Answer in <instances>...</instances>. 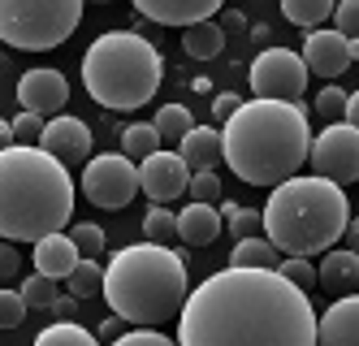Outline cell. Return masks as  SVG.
Returning a JSON list of instances; mask_svg holds the SVG:
<instances>
[{
    "label": "cell",
    "mask_w": 359,
    "mask_h": 346,
    "mask_svg": "<svg viewBox=\"0 0 359 346\" xmlns=\"http://www.w3.org/2000/svg\"><path fill=\"white\" fill-rule=\"evenodd\" d=\"M277 247L269 243L264 234L251 238H234V251H229V264H247V269H277Z\"/></svg>",
    "instance_id": "22"
},
{
    "label": "cell",
    "mask_w": 359,
    "mask_h": 346,
    "mask_svg": "<svg viewBox=\"0 0 359 346\" xmlns=\"http://www.w3.org/2000/svg\"><path fill=\"white\" fill-rule=\"evenodd\" d=\"M65 286H69L74 299H95L100 286H104V264L91 260V255H79V264L65 273Z\"/></svg>",
    "instance_id": "23"
},
{
    "label": "cell",
    "mask_w": 359,
    "mask_h": 346,
    "mask_svg": "<svg viewBox=\"0 0 359 346\" xmlns=\"http://www.w3.org/2000/svg\"><path fill=\"white\" fill-rule=\"evenodd\" d=\"M277 273L286 277L290 286H299V290H312L316 286V269H312V260H307V255H281L277 260Z\"/></svg>",
    "instance_id": "31"
},
{
    "label": "cell",
    "mask_w": 359,
    "mask_h": 346,
    "mask_svg": "<svg viewBox=\"0 0 359 346\" xmlns=\"http://www.w3.org/2000/svg\"><path fill=\"white\" fill-rule=\"evenodd\" d=\"M316 109H320L325 117H338V121H342L346 91H342V87H333V83H325V87H320V95H316Z\"/></svg>",
    "instance_id": "37"
},
{
    "label": "cell",
    "mask_w": 359,
    "mask_h": 346,
    "mask_svg": "<svg viewBox=\"0 0 359 346\" xmlns=\"http://www.w3.org/2000/svg\"><path fill=\"white\" fill-rule=\"evenodd\" d=\"M18 273H22V255H18V247L5 238V243H0V281H13Z\"/></svg>",
    "instance_id": "38"
},
{
    "label": "cell",
    "mask_w": 359,
    "mask_h": 346,
    "mask_svg": "<svg viewBox=\"0 0 359 346\" xmlns=\"http://www.w3.org/2000/svg\"><path fill=\"white\" fill-rule=\"evenodd\" d=\"M187 182H191V169L177 152L156 147L151 156L139 161V191L151 204H173L177 195H187Z\"/></svg>",
    "instance_id": "12"
},
{
    "label": "cell",
    "mask_w": 359,
    "mask_h": 346,
    "mask_svg": "<svg viewBox=\"0 0 359 346\" xmlns=\"http://www.w3.org/2000/svg\"><path fill=\"white\" fill-rule=\"evenodd\" d=\"M121 333H126V321H121V316H109V321L95 329V342H117Z\"/></svg>",
    "instance_id": "41"
},
{
    "label": "cell",
    "mask_w": 359,
    "mask_h": 346,
    "mask_svg": "<svg viewBox=\"0 0 359 346\" xmlns=\"http://www.w3.org/2000/svg\"><path fill=\"white\" fill-rule=\"evenodd\" d=\"M316 281H320L325 290H333V295H351V290L359 286V255H355V251H338V247L320 251Z\"/></svg>",
    "instance_id": "20"
},
{
    "label": "cell",
    "mask_w": 359,
    "mask_h": 346,
    "mask_svg": "<svg viewBox=\"0 0 359 346\" xmlns=\"http://www.w3.org/2000/svg\"><path fill=\"white\" fill-rule=\"evenodd\" d=\"M83 195L104 212H121L139 195V165L126 152L87 156L83 161Z\"/></svg>",
    "instance_id": "8"
},
{
    "label": "cell",
    "mask_w": 359,
    "mask_h": 346,
    "mask_svg": "<svg viewBox=\"0 0 359 346\" xmlns=\"http://www.w3.org/2000/svg\"><path fill=\"white\" fill-rule=\"evenodd\" d=\"M177 156L187 161V169H217L221 165V130L217 126H191L177 139Z\"/></svg>",
    "instance_id": "19"
},
{
    "label": "cell",
    "mask_w": 359,
    "mask_h": 346,
    "mask_svg": "<svg viewBox=\"0 0 359 346\" xmlns=\"http://www.w3.org/2000/svg\"><path fill=\"white\" fill-rule=\"evenodd\" d=\"M87 0H0V44L18 52H53L83 22Z\"/></svg>",
    "instance_id": "7"
},
{
    "label": "cell",
    "mask_w": 359,
    "mask_h": 346,
    "mask_svg": "<svg viewBox=\"0 0 359 346\" xmlns=\"http://www.w3.org/2000/svg\"><path fill=\"white\" fill-rule=\"evenodd\" d=\"M251 91L255 100H299L307 91V65L290 48H264L251 61Z\"/></svg>",
    "instance_id": "10"
},
{
    "label": "cell",
    "mask_w": 359,
    "mask_h": 346,
    "mask_svg": "<svg viewBox=\"0 0 359 346\" xmlns=\"http://www.w3.org/2000/svg\"><path fill=\"white\" fill-rule=\"evenodd\" d=\"M143 238H151V243H173V238H177V212H169L165 204L147 208V217H143Z\"/></svg>",
    "instance_id": "28"
},
{
    "label": "cell",
    "mask_w": 359,
    "mask_h": 346,
    "mask_svg": "<svg viewBox=\"0 0 359 346\" xmlns=\"http://www.w3.org/2000/svg\"><path fill=\"white\" fill-rule=\"evenodd\" d=\"M217 26H221V31H225V26H243V18H238V13H225V18H221Z\"/></svg>",
    "instance_id": "43"
},
{
    "label": "cell",
    "mask_w": 359,
    "mask_h": 346,
    "mask_svg": "<svg viewBox=\"0 0 359 346\" xmlns=\"http://www.w3.org/2000/svg\"><path fill=\"white\" fill-rule=\"evenodd\" d=\"M333 5L338 0H281V13H286V22L303 26V31H312V26H325Z\"/></svg>",
    "instance_id": "24"
},
{
    "label": "cell",
    "mask_w": 359,
    "mask_h": 346,
    "mask_svg": "<svg viewBox=\"0 0 359 346\" xmlns=\"http://www.w3.org/2000/svg\"><path fill=\"white\" fill-rule=\"evenodd\" d=\"M182 346H312L316 312L307 290L290 286L277 269H229L203 277L177 307Z\"/></svg>",
    "instance_id": "1"
},
{
    "label": "cell",
    "mask_w": 359,
    "mask_h": 346,
    "mask_svg": "<svg viewBox=\"0 0 359 346\" xmlns=\"http://www.w3.org/2000/svg\"><path fill=\"white\" fill-rule=\"evenodd\" d=\"M22 299H27V307H39V312H48V303L57 299V281L53 277H43V273H35V277H22V290H18Z\"/></svg>",
    "instance_id": "32"
},
{
    "label": "cell",
    "mask_w": 359,
    "mask_h": 346,
    "mask_svg": "<svg viewBox=\"0 0 359 346\" xmlns=\"http://www.w3.org/2000/svg\"><path fill=\"white\" fill-rule=\"evenodd\" d=\"M312 126L299 100H243L221 126V161L247 186H277L307 165Z\"/></svg>",
    "instance_id": "2"
},
{
    "label": "cell",
    "mask_w": 359,
    "mask_h": 346,
    "mask_svg": "<svg viewBox=\"0 0 359 346\" xmlns=\"http://www.w3.org/2000/svg\"><path fill=\"white\" fill-rule=\"evenodd\" d=\"M74 217V178L39 143L0 147V238L35 243Z\"/></svg>",
    "instance_id": "3"
},
{
    "label": "cell",
    "mask_w": 359,
    "mask_h": 346,
    "mask_svg": "<svg viewBox=\"0 0 359 346\" xmlns=\"http://www.w3.org/2000/svg\"><path fill=\"white\" fill-rule=\"evenodd\" d=\"M151 126H156L161 143H177V139H182L187 130L195 126V117H191V109H187V104H165V109L156 113V121H151Z\"/></svg>",
    "instance_id": "26"
},
{
    "label": "cell",
    "mask_w": 359,
    "mask_h": 346,
    "mask_svg": "<svg viewBox=\"0 0 359 346\" xmlns=\"http://www.w3.org/2000/svg\"><path fill=\"white\" fill-rule=\"evenodd\" d=\"M187 260L169 243H130L109 255L104 286L100 295L109 299V312L121 316L126 325H165L177 316L187 299Z\"/></svg>",
    "instance_id": "5"
},
{
    "label": "cell",
    "mask_w": 359,
    "mask_h": 346,
    "mask_svg": "<svg viewBox=\"0 0 359 346\" xmlns=\"http://www.w3.org/2000/svg\"><path fill=\"white\" fill-rule=\"evenodd\" d=\"M221 48H225V31H221L212 18L182 26V52H187V57H195V61H212Z\"/></svg>",
    "instance_id": "21"
},
{
    "label": "cell",
    "mask_w": 359,
    "mask_h": 346,
    "mask_svg": "<svg viewBox=\"0 0 359 346\" xmlns=\"http://www.w3.org/2000/svg\"><path fill=\"white\" fill-rule=\"evenodd\" d=\"M65 234L74 238V247H79V255H91V260H100V255H104V247H109L104 229H100L95 221H79V225H65Z\"/></svg>",
    "instance_id": "29"
},
{
    "label": "cell",
    "mask_w": 359,
    "mask_h": 346,
    "mask_svg": "<svg viewBox=\"0 0 359 346\" xmlns=\"http://www.w3.org/2000/svg\"><path fill=\"white\" fill-rule=\"evenodd\" d=\"M48 312H53L57 321H69V316L79 312V299H74V295H57L53 303H48Z\"/></svg>",
    "instance_id": "40"
},
{
    "label": "cell",
    "mask_w": 359,
    "mask_h": 346,
    "mask_svg": "<svg viewBox=\"0 0 359 346\" xmlns=\"http://www.w3.org/2000/svg\"><path fill=\"white\" fill-rule=\"evenodd\" d=\"M57 342H69V346H91V342H95V333H91V329H83V325H74V316H69V321H57V325L39 329V338H35V346H57Z\"/></svg>",
    "instance_id": "27"
},
{
    "label": "cell",
    "mask_w": 359,
    "mask_h": 346,
    "mask_svg": "<svg viewBox=\"0 0 359 346\" xmlns=\"http://www.w3.org/2000/svg\"><path fill=\"white\" fill-rule=\"evenodd\" d=\"M177 238H182L187 247H208L221 238V212L212 204H199L191 199V208L177 212Z\"/></svg>",
    "instance_id": "18"
},
{
    "label": "cell",
    "mask_w": 359,
    "mask_h": 346,
    "mask_svg": "<svg viewBox=\"0 0 359 346\" xmlns=\"http://www.w3.org/2000/svg\"><path fill=\"white\" fill-rule=\"evenodd\" d=\"M217 204H221V217L229 221V238L260 234V212H255V208H238V204H229V199H217Z\"/></svg>",
    "instance_id": "30"
},
{
    "label": "cell",
    "mask_w": 359,
    "mask_h": 346,
    "mask_svg": "<svg viewBox=\"0 0 359 346\" xmlns=\"http://www.w3.org/2000/svg\"><path fill=\"white\" fill-rule=\"evenodd\" d=\"M9 143H13V130H9L5 117H0V147H9Z\"/></svg>",
    "instance_id": "42"
},
{
    "label": "cell",
    "mask_w": 359,
    "mask_h": 346,
    "mask_svg": "<svg viewBox=\"0 0 359 346\" xmlns=\"http://www.w3.org/2000/svg\"><path fill=\"white\" fill-rule=\"evenodd\" d=\"M165 61L151 39L139 31H109L95 35L83 52V87L100 109L113 113H135L161 91Z\"/></svg>",
    "instance_id": "6"
},
{
    "label": "cell",
    "mask_w": 359,
    "mask_h": 346,
    "mask_svg": "<svg viewBox=\"0 0 359 346\" xmlns=\"http://www.w3.org/2000/svg\"><path fill=\"white\" fill-rule=\"evenodd\" d=\"M303 65H307V74H320V78H338V74H346L351 65H355V57H359V39H346V35H338L333 26H312L307 31V39H303Z\"/></svg>",
    "instance_id": "11"
},
{
    "label": "cell",
    "mask_w": 359,
    "mask_h": 346,
    "mask_svg": "<svg viewBox=\"0 0 359 346\" xmlns=\"http://www.w3.org/2000/svg\"><path fill=\"white\" fill-rule=\"evenodd\" d=\"M351 221L346 186L320 173H290L269 186V204L260 212V234L277 247V255H320L342 243Z\"/></svg>",
    "instance_id": "4"
},
{
    "label": "cell",
    "mask_w": 359,
    "mask_h": 346,
    "mask_svg": "<svg viewBox=\"0 0 359 346\" xmlns=\"http://www.w3.org/2000/svg\"><path fill=\"white\" fill-rule=\"evenodd\" d=\"M238 104H243V95H234V91H221V95L212 100V117H217V121H225L229 113L238 109Z\"/></svg>",
    "instance_id": "39"
},
{
    "label": "cell",
    "mask_w": 359,
    "mask_h": 346,
    "mask_svg": "<svg viewBox=\"0 0 359 346\" xmlns=\"http://www.w3.org/2000/svg\"><path fill=\"white\" fill-rule=\"evenodd\" d=\"M27 299L18 295V290H9V286H0V329H18L22 321H27Z\"/></svg>",
    "instance_id": "33"
},
{
    "label": "cell",
    "mask_w": 359,
    "mask_h": 346,
    "mask_svg": "<svg viewBox=\"0 0 359 346\" xmlns=\"http://www.w3.org/2000/svg\"><path fill=\"white\" fill-rule=\"evenodd\" d=\"M130 5L156 26H191V22L212 18L225 0H130Z\"/></svg>",
    "instance_id": "15"
},
{
    "label": "cell",
    "mask_w": 359,
    "mask_h": 346,
    "mask_svg": "<svg viewBox=\"0 0 359 346\" xmlns=\"http://www.w3.org/2000/svg\"><path fill=\"white\" fill-rule=\"evenodd\" d=\"M79 264V247H74V238L65 229H53L35 238V273L53 277V281H65V273Z\"/></svg>",
    "instance_id": "16"
},
{
    "label": "cell",
    "mask_w": 359,
    "mask_h": 346,
    "mask_svg": "<svg viewBox=\"0 0 359 346\" xmlns=\"http://www.w3.org/2000/svg\"><path fill=\"white\" fill-rule=\"evenodd\" d=\"M95 5H109V0H95Z\"/></svg>",
    "instance_id": "44"
},
{
    "label": "cell",
    "mask_w": 359,
    "mask_h": 346,
    "mask_svg": "<svg viewBox=\"0 0 359 346\" xmlns=\"http://www.w3.org/2000/svg\"><path fill=\"white\" fill-rule=\"evenodd\" d=\"M359 338V295H338L325 316H316V342H338V346H351Z\"/></svg>",
    "instance_id": "17"
},
{
    "label": "cell",
    "mask_w": 359,
    "mask_h": 346,
    "mask_svg": "<svg viewBox=\"0 0 359 346\" xmlns=\"http://www.w3.org/2000/svg\"><path fill=\"white\" fill-rule=\"evenodd\" d=\"M9 130H13V143H39V135H43V117L22 109V113L9 121Z\"/></svg>",
    "instance_id": "36"
},
{
    "label": "cell",
    "mask_w": 359,
    "mask_h": 346,
    "mask_svg": "<svg viewBox=\"0 0 359 346\" xmlns=\"http://www.w3.org/2000/svg\"><path fill=\"white\" fill-rule=\"evenodd\" d=\"M39 147L48 156H57L65 169H74V165H83L87 156H91V126L79 121V117H69V113H57V117L43 121Z\"/></svg>",
    "instance_id": "13"
},
{
    "label": "cell",
    "mask_w": 359,
    "mask_h": 346,
    "mask_svg": "<svg viewBox=\"0 0 359 346\" xmlns=\"http://www.w3.org/2000/svg\"><path fill=\"white\" fill-rule=\"evenodd\" d=\"M187 191H191V199H199V204H217V199H221V178H217L212 169H191Z\"/></svg>",
    "instance_id": "34"
},
{
    "label": "cell",
    "mask_w": 359,
    "mask_h": 346,
    "mask_svg": "<svg viewBox=\"0 0 359 346\" xmlns=\"http://www.w3.org/2000/svg\"><path fill=\"white\" fill-rule=\"evenodd\" d=\"M329 18H333V31H338V35L359 39V0H338Z\"/></svg>",
    "instance_id": "35"
},
{
    "label": "cell",
    "mask_w": 359,
    "mask_h": 346,
    "mask_svg": "<svg viewBox=\"0 0 359 346\" xmlns=\"http://www.w3.org/2000/svg\"><path fill=\"white\" fill-rule=\"evenodd\" d=\"M18 104L27 113H39L43 121L57 117L69 104V83L61 69H27L18 78Z\"/></svg>",
    "instance_id": "14"
},
{
    "label": "cell",
    "mask_w": 359,
    "mask_h": 346,
    "mask_svg": "<svg viewBox=\"0 0 359 346\" xmlns=\"http://www.w3.org/2000/svg\"><path fill=\"white\" fill-rule=\"evenodd\" d=\"M307 165L329 182L351 186L359 178V126L329 121L316 139H307Z\"/></svg>",
    "instance_id": "9"
},
{
    "label": "cell",
    "mask_w": 359,
    "mask_h": 346,
    "mask_svg": "<svg viewBox=\"0 0 359 346\" xmlns=\"http://www.w3.org/2000/svg\"><path fill=\"white\" fill-rule=\"evenodd\" d=\"M156 147H161V135H156V126H151V121H135V126L121 130V152L130 156L135 165L143 161V156H151Z\"/></svg>",
    "instance_id": "25"
}]
</instances>
